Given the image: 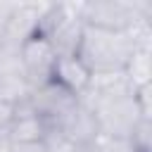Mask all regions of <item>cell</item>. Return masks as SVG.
I'll list each match as a JSON object with an SVG mask.
<instances>
[{
	"instance_id": "17",
	"label": "cell",
	"mask_w": 152,
	"mask_h": 152,
	"mask_svg": "<svg viewBox=\"0 0 152 152\" xmlns=\"http://www.w3.org/2000/svg\"><path fill=\"white\" fill-rule=\"evenodd\" d=\"M12 152H48L43 140L36 142H12Z\"/></svg>"
},
{
	"instance_id": "1",
	"label": "cell",
	"mask_w": 152,
	"mask_h": 152,
	"mask_svg": "<svg viewBox=\"0 0 152 152\" xmlns=\"http://www.w3.org/2000/svg\"><path fill=\"white\" fill-rule=\"evenodd\" d=\"M133 50L135 48L126 31L83 26L76 57L88 66L90 74H104V71H124Z\"/></svg>"
},
{
	"instance_id": "18",
	"label": "cell",
	"mask_w": 152,
	"mask_h": 152,
	"mask_svg": "<svg viewBox=\"0 0 152 152\" xmlns=\"http://www.w3.org/2000/svg\"><path fill=\"white\" fill-rule=\"evenodd\" d=\"M12 10H14V2H0V43H2V38H5V26H7V21H10Z\"/></svg>"
},
{
	"instance_id": "7",
	"label": "cell",
	"mask_w": 152,
	"mask_h": 152,
	"mask_svg": "<svg viewBox=\"0 0 152 152\" xmlns=\"http://www.w3.org/2000/svg\"><path fill=\"white\" fill-rule=\"evenodd\" d=\"M135 93L133 83L128 81L126 71H104V74H90V81L86 86V90L78 95V102L83 107H88L90 112L109 100H119V97H131Z\"/></svg>"
},
{
	"instance_id": "2",
	"label": "cell",
	"mask_w": 152,
	"mask_h": 152,
	"mask_svg": "<svg viewBox=\"0 0 152 152\" xmlns=\"http://www.w3.org/2000/svg\"><path fill=\"white\" fill-rule=\"evenodd\" d=\"M81 2H52L43 24L40 36L52 45L57 57L76 55L81 36H83V19H81Z\"/></svg>"
},
{
	"instance_id": "13",
	"label": "cell",
	"mask_w": 152,
	"mask_h": 152,
	"mask_svg": "<svg viewBox=\"0 0 152 152\" xmlns=\"http://www.w3.org/2000/svg\"><path fill=\"white\" fill-rule=\"evenodd\" d=\"M31 93V86L24 74H0V102L17 104L26 100Z\"/></svg>"
},
{
	"instance_id": "4",
	"label": "cell",
	"mask_w": 152,
	"mask_h": 152,
	"mask_svg": "<svg viewBox=\"0 0 152 152\" xmlns=\"http://www.w3.org/2000/svg\"><path fill=\"white\" fill-rule=\"evenodd\" d=\"M93 114H95L100 135H114V138H131L135 126L145 119L135 102V93L131 97L102 102L93 109Z\"/></svg>"
},
{
	"instance_id": "11",
	"label": "cell",
	"mask_w": 152,
	"mask_h": 152,
	"mask_svg": "<svg viewBox=\"0 0 152 152\" xmlns=\"http://www.w3.org/2000/svg\"><path fill=\"white\" fill-rule=\"evenodd\" d=\"M50 81L59 83L62 88H66L69 93H74L78 97L86 90L88 81H90V71L76 55H64V57H57Z\"/></svg>"
},
{
	"instance_id": "19",
	"label": "cell",
	"mask_w": 152,
	"mask_h": 152,
	"mask_svg": "<svg viewBox=\"0 0 152 152\" xmlns=\"http://www.w3.org/2000/svg\"><path fill=\"white\" fill-rule=\"evenodd\" d=\"M0 152H12V142H10V138H0Z\"/></svg>"
},
{
	"instance_id": "16",
	"label": "cell",
	"mask_w": 152,
	"mask_h": 152,
	"mask_svg": "<svg viewBox=\"0 0 152 152\" xmlns=\"http://www.w3.org/2000/svg\"><path fill=\"white\" fill-rule=\"evenodd\" d=\"M12 107L7 102H0V138H7L10 126H12Z\"/></svg>"
},
{
	"instance_id": "20",
	"label": "cell",
	"mask_w": 152,
	"mask_h": 152,
	"mask_svg": "<svg viewBox=\"0 0 152 152\" xmlns=\"http://www.w3.org/2000/svg\"><path fill=\"white\" fill-rule=\"evenodd\" d=\"M76 152H97V150H95V145H93V142H88V145H78V147H76Z\"/></svg>"
},
{
	"instance_id": "3",
	"label": "cell",
	"mask_w": 152,
	"mask_h": 152,
	"mask_svg": "<svg viewBox=\"0 0 152 152\" xmlns=\"http://www.w3.org/2000/svg\"><path fill=\"white\" fill-rule=\"evenodd\" d=\"M152 19L150 0H83L81 19L86 26L126 31L135 19Z\"/></svg>"
},
{
	"instance_id": "5",
	"label": "cell",
	"mask_w": 152,
	"mask_h": 152,
	"mask_svg": "<svg viewBox=\"0 0 152 152\" xmlns=\"http://www.w3.org/2000/svg\"><path fill=\"white\" fill-rule=\"evenodd\" d=\"M28 102H31L33 112L45 121L48 128H57L59 121L78 104V97L74 93H69L66 88H62L59 83L48 81V83H40L36 88H31Z\"/></svg>"
},
{
	"instance_id": "14",
	"label": "cell",
	"mask_w": 152,
	"mask_h": 152,
	"mask_svg": "<svg viewBox=\"0 0 152 152\" xmlns=\"http://www.w3.org/2000/svg\"><path fill=\"white\" fill-rule=\"evenodd\" d=\"M97 152H138L131 138H114V135H97L93 140Z\"/></svg>"
},
{
	"instance_id": "8",
	"label": "cell",
	"mask_w": 152,
	"mask_h": 152,
	"mask_svg": "<svg viewBox=\"0 0 152 152\" xmlns=\"http://www.w3.org/2000/svg\"><path fill=\"white\" fill-rule=\"evenodd\" d=\"M52 2H14V10L10 14V21L5 26V43L21 45L31 36L40 33V24L48 14Z\"/></svg>"
},
{
	"instance_id": "15",
	"label": "cell",
	"mask_w": 152,
	"mask_h": 152,
	"mask_svg": "<svg viewBox=\"0 0 152 152\" xmlns=\"http://www.w3.org/2000/svg\"><path fill=\"white\" fill-rule=\"evenodd\" d=\"M150 140H152V119H142L131 133V142L135 145L138 152H150Z\"/></svg>"
},
{
	"instance_id": "9",
	"label": "cell",
	"mask_w": 152,
	"mask_h": 152,
	"mask_svg": "<svg viewBox=\"0 0 152 152\" xmlns=\"http://www.w3.org/2000/svg\"><path fill=\"white\" fill-rule=\"evenodd\" d=\"M48 126L45 121L33 112L28 97L17 102L12 107V126H10V142H36V140H43Z\"/></svg>"
},
{
	"instance_id": "6",
	"label": "cell",
	"mask_w": 152,
	"mask_h": 152,
	"mask_svg": "<svg viewBox=\"0 0 152 152\" xmlns=\"http://www.w3.org/2000/svg\"><path fill=\"white\" fill-rule=\"evenodd\" d=\"M19 59H21V71H24L31 88H36L40 83H48L52 78L57 55H55L52 45L40 33L31 36L28 40H24L19 45Z\"/></svg>"
},
{
	"instance_id": "10",
	"label": "cell",
	"mask_w": 152,
	"mask_h": 152,
	"mask_svg": "<svg viewBox=\"0 0 152 152\" xmlns=\"http://www.w3.org/2000/svg\"><path fill=\"white\" fill-rule=\"evenodd\" d=\"M57 131H59L66 140H71L76 147H78V145H88V142H93V140L100 135L95 114H93L88 107H83L81 102L59 121Z\"/></svg>"
},
{
	"instance_id": "12",
	"label": "cell",
	"mask_w": 152,
	"mask_h": 152,
	"mask_svg": "<svg viewBox=\"0 0 152 152\" xmlns=\"http://www.w3.org/2000/svg\"><path fill=\"white\" fill-rule=\"evenodd\" d=\"M124 71L135 90L152 86V50H133Z\"/></svg>"
}]
</instances>
